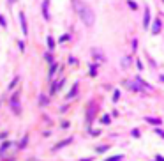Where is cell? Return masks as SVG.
Segmentation results:
<instances>
[{"label": "cell", "mask_w": 164, "mask_h": 161, "mask_svg": "<svg viewBox=\"0 0 164 161\" xmlns=\"http://www.w3.org/2000/svg\"><path fill=\"white\" fill-rule=\"evenodd\" d=\"M159 32H161V19H155V21H153V27H152V34L157 36Z\"/></svg>", "instance_id": "6"}, {"label": "cell", "mask_w": 164, "mask_h": 161, "mask_svg": "<svg viewBox=\"0 0 164 161\" xmlns=\"http://www.w3.org/2000/svg\"><path fill=\"white\" fill-rule=\"evenodd\" d=\"M65 41H69V34H64L62 37H60V43H65Z\"/></svg>", "instance_id": "20"}, {"label": "cell", "mask_w": 164, "mask_h": 161, "mask_svg": "<svg viewBox=\"0 0 164 161\" xmlns=\"http://www.w3.org/2000/svg\"><path fill=\"white\" fill-rule=\"evenodd\" d=\"M11 106H13V110L16 113H21V106H19V97H18V94H14L13 97H11Z\"/></svg>", "instance_id": "2"}, {"label": "cell", "mask_w": 164, "mask_h": 161, "mask_svg": "<svg viewBox=\"0 0 164 161\" xmlns=\"http://www.w3.org/2000/svg\"><path fill=\"white\" fill-rule=\"evenodd\" d=\"M92 53H94V57H95L97 60H104V57L101 55V52H99V50H94V52H92Z\"/></svg>", "instance_id": "12"}, {"label": "cell", "mask_w": 164, "mask_h": 161, "mask_svg": "<svg viewBox=\"0 0 164 161\" xmlns=\"http://www.w3.org/2000/svg\"><path fill=\"white\" fill-rule=\"evenodd\" d=\"M74 9L79 16V19L83 21L87 27H92L95 21V16H94V11H92V7L85 2H81V0H74Z\"/></svg>", "instance_id": "1"}, {"label": "cell", "mask_w": 164, "mask_h": 161, "mask_svg": "<svg viewBox=\"0 0 164 161\" xmlns=\"http://www.w3.org/2000/svg\"><path fill=\"white\" fill-rule=\"evenodd\" d=\"M76 92H78V83H74V87L69 90V94H67V99H73V97L76 96Z\"/></svg>", "instance_id": "9"}, {"label": "cell", "mask_w": 164, "mask_h": 161, "mask_svg": "<svg viewBox=\"0 0 164 161\" xmlns=\"http://www.w3.org/2000/svg\"><path fill=\"white\" fill-rule=\"evenodd\" d=\"M39 105H41V106L48 105V97H46V96H41V97H39Z\"/></svg>", "instance_id": "14"}, {"label": "cell", "mask_w": 164, "mask_h": 161, "mask_svg": "<svg viewBox=\"0 0 164 161\" xmlns=\"http://www.w3.org/2000/svg\"><path fill=\"white\" fill-rule=\"evenodd\" d=\"M18 80H19V78H18V76H16V78H14V80H13V83H11V85H9V89H14V85H16V83H18Z\"/></svg>", "instance_id": "24"}, {"label": "cell", "mask_w": 164, "mask_h": 161, "mask_svg": "<svg viewBox=\"0 0 164 161\" xmlns=\"http://www.w3.org/2000/svg\"><path fill=\"white\" fill-rule=\"evenodd\" d=\"M162 2H164V0H162Z\"/></svg>", "instance_id": "33"}, {"label": "cell", "mask_w": 164, "mask_h": 161, "mask_svg": "<svg viewBox=\"0 0 164 161\" xmlns=\"http://www.w3.org/2000/svg\"><path fill=\"white\" fill-rule=\"evenodd\" d=\"M132 136H136V138L139 136V131H138V129H134V131H132Z\"/></svg>", "instance_id": "28"}, {"label": "cell", "mask_w": 164, "mask_h": 161, "mask_svg": "<svg viewBox=\"0 0 164 161\" xmlns=\"http://www.w3.org/2000/svg\"><path fill=\"white\" fill-rule=\"evenodd\" d=\"M73 142V138H67V140H64V142H60V144H57L55 147H53V150H58V149H62L64 145H67V144H71Z\"/></svg>", "instance_id": "8"}, {"label": "cell", "mask_w": 164, "mask_h": 161, "mask_svg": "<svg viewBox=\"0 0 164 161\" xmlns=\"http://www.w3.org/2000/svg\"><path fill=\"white\" fill-rule=\"evenodd\" d=\"M0 25H2L4 28L7 27V23H5V18H4V16H0Z\"/></svg>", "instance_id": "23"}, {"label": "cell", "mask_w": 164, "mask_h": 161, "mask_svg": "<svg viewBox=\"0 0 164 161\" xmlns=\"http://www.w3.org/2000/svg\"><path fill=\"white\" fill-rule=\"evenodd\" d=\"M161 82H164V76H162V74H161Z\"/></svg>", "instance_id": "31"}, {"label": "cell", "mask_w": 164, "mask_h": 161, "mask_svg": "<svg viewBox=\"0 0 164 161\" xmlns=\"http://www.w3.org/2000/svg\"><path fill=\"white\" fill-rule=\"evenodd\" d=\"M57 67H58L57 64H51V67H49V78H51V76L55 74V71H57Z\"/></svg>", "instance_id": "15"}, {"label": "cell", "mask_w": 164, "mask_h": 161, "mask_svg": "<svg viewBox=\"0 0 164 161\" xmlns=\"http://www.w3.org/2000/svg\"><path fill=\"white\" fill-rule=\"evenodd\" d=\"M109 149V145H101V147H97V152H102V150H108Z\"/></svg>", "instance_id": "19"}, {"label": "cell", "mask_w": 164, "mask_h": 161, "mask_svg": "<svg viewBox=\"0 0 164 161\" xmlns=\"http://www.w3.org/2000/svg\"><path fill=\"white\" fill-rule=\"evenodd\" d=\"M48 7H49V0H44V2H43V16H44V19H49Z\"/></svg>", "instance_id": "5"}, {"label": "cell", "mask_w": 164, "mask_h": 161, "mask_svg": "<svg viewBox=\"0 0 164 161\" xmlns=\"http://www.w3.org/2000/svg\"><path fill=\"white\" fill-rule=\"evenodd\" d=\"M106 161H122V156H113V158H109Z\"/></svg>", "instance_id": "21"}, {"label": "cell", "mask_w": 164, "mask_h": 161, "mask_svg": "<svg viewBox=\"0 0 164 161\" xmlns=\"http://www.w3.org/2000/svg\"><path fill=\"white\" fill-rule=\"evenodd\" d=\"M19 21H21V32H23V36H27L28 34V27H27V19H25L23 13H19Z\"/></svg>", "instance_id": "4"}, {"label": "cell", "mask_w": 164, "mask_h": 161, "mask_svg": "<svg viewBox=\"0 0 164 161\" xmlns=\"http://www.w3.org/2000/svg\"><path fill=\"white\" fill-rule=\"evenodd\" d=\"M46 60H48V62H51V60H53V57H51V53H48V55H46Z\"/></svg>", "instance_id": "29"}, {"label": "cell", "mask_w": 164, "mask_h": 161, "mask_svg": "<svg viewBox=\"0 0 164 161\" xmlns=\"http://www.w3.org/2000/svg\"><path fill=\"white\" fill-rule=\"evenodd\" d=\"M101 122H102V124H109V122H111V119H109V115H104V117L101 119Z\"/></svg>", "instance_id": "16"}, {"label": "cell", "mask_w": 164, "mask_h": 161, "mask_svg": "<svg viewBox=\"0 0 164 161\" xmlns=\"http://www.w3.org/2000/svg\"><path fill=\"white\" fill-rule=\"evenodd\" d=\"M90 133H92V135H94V136H97V135H99L101 131H99V129H90Z\"/></svg>", "instance_id": "26"}, {"label": "cell", "mask_w": 164, "mask_h": 161, "mask_svg": "<svg viewBox=\"0 0 164 161\" xmlns=\"http://www.w3.org/2000/svg\"><path fill=\"white\" fill-rule=\"evenodd\" d=\"M129 64H131V58H124V60H122V66H124V69H127Z\"/></svg>", "instance_id": "17"}, {"label": "cell", "mask_w": 164, "mask_h": 161, "mask_svg": "<svg viewBox=\"0 0 164 161\" xmlns=\"http://www.w3.org/2000/svg\"><path fill=\"white\" fill-rule=\"evenodd\" d=\"M136 66H138V69H139V71H141V69H143V64H141V60H139V58L136 60Z\"/></svg>", "instance_id": "25"}, {"label": "cell", "mask_w": 164, "mask_h": 161, "mask_svg": "<svg viewBox=\"0 0 164 161\" xmlns=\"http://www.w3.org/2000/svg\"><path fill=\"white\" fill-rule=\"evenodd\" d=\"M118 97H120V90H115L113 92V101H118Z\"/></svg>", "instance_id": "18"}, {"label": "cell", "mask_w": 164, "mask_h": 161, "mask_svg": "<svg viewBox=\"0 0 164 161\" xmlns=\"http://www.w3.org/2000/svg\"><path fill=\"white\" fill-rule=\"evenodd\" d=\"M9 2H11V4H13V2H16V0H9Z\"/></svg>", "instance_id": "32"}, {"label": "cell", "mask_w": 164, "mask_h": 161, "mask_svg": "<svg viewBox=\"0 0 164 161\" xmlns=\"http://www.w3.org/2000/svg\"><path fill=\"white\" fill-rule=\"evenodd\" d=\"M27 138H28V136H23V140H21V147H25V145H27Z\"/></svg>", "instance_id": "27"}, {"label": "cell", "mask_w": 164, "mask_h": 161, "mask_svg": "<svg viewBox=\"0 0 164 161\" xmlns=\"http://www.w3.org/2000/svg\"><path fill=\"white\" fill-rule=\"evenodd\" d=\"M148 27H150V7L147 5L145 7V18H143V28L148 30Z\"/></svg>", "instance_id": "3"}, {"label": "cell", "mask_w": 164, "mask_h": 161, "mask_svg": "<svg viewBox=\"0 0 164 161\" xmlns=\"http://www.w3.org/2000/svg\"><path fill=\"white\" fill-rule=\"evenodd\" d=\"M155 133H157L159 136H162V138H164V131H162V129H161V127H155Z\"/></svg>", "instance_id": "22"}, {"label": "cell", "mask_w": 164, "mask_h": 161, "mask_svg": "<svg viewBox=\"0 0 164 161\" xmlns=\"http://www.w3.org/2000/svg\"><path fill=\"white\" fill-rule=\"evenodd\" d=\"M145 120H147L148 124H153V126L162 124V122H161V119H157V117H145Z\"/></svg>", "instance_id": "7"}, {"label": "cell", "mask_w": 164, "mask_h": 161, "mask_svg": "<svg viewBox=\"0 0 164 161\" xmlns=\"http://www.w3.org/2000/svg\"><path fill=\"white\" fill-rule=\"evenodd\" d=\"M48 46H49V50H53V48H55V39L51 37V36L48 37Z\"/></svg>", "instance_id": "13"}, {"label": "cell", "mask_w": 164, "mask_h": 161, "mask_svg": "<svg viewBox=\"0 0 164 161\" xmlns=\"http://www.w3.org/2000/svg\"><path fill=\"white\" fill-rule=\"evenodd\" d=\"M90 74H92V76L97 74V64H90Z\"/></svg>", "instance_id": "11"}, {"label": "cell", "mask_w": 164, "mask_h": 161, "mask_svg": "<svg viewBox=\"0 0 164 161\" xmlns=\"http://www.w3.org/2000/svg\"><path fill=\"white\" fill-rule=\"evenodd\" d=\"M155 161H164V158H162V156H157V158H155Z\"/></svg>", "instance_id": "30"}, {"label": "cell", "mask_w": 164, "mask_h": 161, "mask_svg": "<svg viewBox=\"0 0 164 161\" xmlns=\"http://www.w3.org/2000/svg\"><path fill=\"white\" fill-rule=\"evenodd\" d=\"M127 5L132 9V11H138V4L134 2V0H127Z\"/></svg>", "instance_id": "10"}]
</instances>
